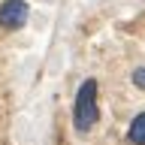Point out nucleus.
Instances as JSON below:
<instances>
[{"label":"nucleus","instance_id":"obj_3","mask_svg":"<svg viewBox=\"0 0 145 145\" xmlns=\"http://www.w3.org/2000/svg\"><path fill=\"white\" fill-rule=\"evenodd\" d=\"M127 142L130 145H145V112H139V115L130 121V127H127Z\"/></svg>","mask_w":145,"mask_h":145},{"label":"nucleus","instance_id":"obj_2","mask_svg":"<svg viewBox=\"0 0 145 145\" xmlns=\"http://www.w3.org/2000/svg\"><path fill=\"white\" fill-rule=\"evenodd\" d=\"M30 18V6L24 0H3L0 3V27L3 30H21Z\"/></svg>","mask_w":145,"mask_h":145},{"label":"nucleus","instance_id":"obj_4","mask_svg":"<svg viewBox=\"0 0 145 145\" xmlns=\"http://www.w3.org/2000/svg\"><path fill=\"white\" fill-rule=\"evenodd\" d=\"M130 82H133L136 88H142V91H145V67H136V70L130 72Z\"/></svg>","mask_w":145,"mask_h":145},{"label":"nucleus","instance_id":"obj_1","mask_svg":"<svg viewBox=\"0 0 145 145\" xmlns=\"http://www.w3.org/2000/svg\"><path fill=\"white\" fill-rule=\"evenodd\" d=\"M97 79H85L76 91V103H72V127L79 133H88L91 127H97L100 121V106H97Z\"/></svg>","mask_w":145,"mask_h":145}]
</instances>
